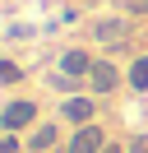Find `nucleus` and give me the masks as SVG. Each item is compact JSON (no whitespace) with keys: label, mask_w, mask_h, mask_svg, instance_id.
Masks as SVG:
<instances>
[{"label":"nucleus","mask_w":148,"mask_h":153,"mask_svg":"<svg viewBox=\"0 0 148 153\" xmlns=\"http://www.w3.org/2000/svg\"><path fill=\"white\" fill-rule=\"evenodd\" d=\"M88 88L92 97H111L120 88V70L111 65V60H92V74H88Z\"/></svg>","instance_id":"nucleus-4"},{"label":"nucleus","mask_w":148,"mask_h":153,"mask_svg":"<svg viewBox=\"0 0 148 153\" xmlns=\"http://www.w3.org/2000/svg\"><path fill=\"white\" fill-rule=\"evenodd\" d=\"M23 144H18V134H9V130H0V153H18Z\"/></svg>","instance_id":"nucleus-10"},{"label":"nucleus","mask_w":148,"mask_h":153,"mask_svg":"<svg viewBox=\"0 0 148 153\" xmlns=\"http://www.w3.org/2000/svg\"><path fill=\"white\" fill-rule=\"evenodd\" d=\"M23 144H28V153H51L56 144H60V125H56V121H37Z\"/></svg>","instance_id":"nucleus-5"},{"label":"nucleus","mask_w":148,"mask_h":153,"mask_svg":"<svg viewBox=\"0 0 148 153\" xmlns=\"http://www.w3.org/2000/svg\"><path fill=\"white\" fill-rule=\"evenodd\" d=\"M92 116H97V102L83 97V93H70V97L60 102V121L74 125V130H79V125H92Z\"/></svg>","instance_id":"nucleus-2"},{"label":"nucleus","mask_w":148,"mask_h":153,"mask_svg":"<svg viewBox=\"0 0 148 153\" xmlns=\"http://www.w3.org/2000/svg\"><path fill=\"white\" fill-rule=\"evenodd\" d=\"M28 125H37V102L33 97H14V102L0 107V130L18 134V130H28Z\"/></svg>","instance_id":"nucleus-1"},{"label":"nucleus","mask_w":148,"mask_h":153,"mask_svg":"<svg viewBox=\"0 0 148 153\" xmlns=\"http://www.w3.org/2000/svg\"><path fill=\"white\" fill-rule=\"evenodd\" d=\"M102 153H125V149H120L116 139H107V149H102Z\"/></svg>","instance_id":"nucleus-12"},{"label":"nucleus","mask_w":148,"mask_h":153,"mask_svg":"<svg viewBox=\"0 0 148 153\" xmlns=\"http://www.w3.org/2000/svg\"><path fill=\"white\" fill-rule=\"evenodd\" d=\"M125 84L134 88V93H148V56L130 60V74H125Z\"/></svg>","instance_id":"nucleus-8"},{"label":"nucleus","mask_w":148,"mask_h":153,"mask_svg":"<svg viewBox=\"0 0 148 153\" xmlns=\"http://www.w3.org/2000/svg\"><path fill=\"white\" fill-rule=\"evenodd\" d=\"M92 33H97V42H107V47H125V23L120 19H102Z\"/></svg>","instance_id":"nucleus-7"},{"label":"nucleus","mask_w":148,"mask_h":153,"mask_svg":"<svg viewBox=\"0 0 148 153\" xmlns=\"http://www.w3.org/2000/svg\"><path fill=\"white\" fill-rule=\"evenodd\" d=\"M125 153H148V139H134V144H130Z\"/></svg>","instance_id":"nucleus-11"},{"label":"nucleus","mask_w":148,"mask_h":153,"mask_svg":"<svg viewBox=\"0 0 148 153\" xmlns=\"http://www.w3.org/2000/svg\"><path fill=\"white\" fill-rule=\"evenodd\" d=\"M18 79H23V70L14 60H0V84H18Z\"/></svg>","instance_id":"nucleus-9"},{"label":"nucleus","mask_w":148,"mask_h":153,"mask_svg":"<svg viewBox=\"0 0 148 153\" xmlns=\"http://www.w3.org/2000/svg\"><path fill=\"white\" fill-rule=\"evenodd\" d=\"M60 74H70V79H88V74H92V56H88L83 47L60 51Z\"/></svg>","instance_id":"nucleus-6"},{"label":"nucleus","mask_w":148,"mask_h":153,"mask_svg":"<svg viewBox=\"0 0 148 153\" xmlns=\"http://www.w3.org/2000/svg\"><path fill=\"white\" fill-rule=\"evenodd\" d=\"M102 149H107V130H102L97 121L79 125V130L70 134V144H65V153H102Z\"/></svg>","instance_id":"nucleus-3"}]
</instances>
